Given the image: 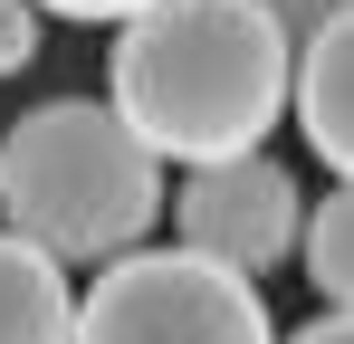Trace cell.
<instances>
[{"instance_id": "1", "label": "cell", "mask_w": 354, "mask_h": 344, "mask_svg": "<svg viewBox=\"0 0 354 344\" xmlns=\"http://www.w3.org/2000/svg\"><path fill=\"white\" fill-rule=\"evenodd\" d=\"M115 124L163 163H230L288 115V39L259 0H153L115 29Z\"/></svg>"}, {"instance_id": "2", "label": "cell", "mask_w": 354, "mask_h": 344, "mask_svg": "<svg viewBox=\"0 0 354 344\" xmlns=\"http://www.w3.org/2000/svg\"><path fill=\"white\" fill-rule=\"evenodd\" d=\"M0 211L58 268H106L163 220V163L96 96H48L0 134Z\"/></svg>"}, {"instance_id": "3", "label": "cell", "mask_w": 354, "mask_h": 344, "mask_svg": "<svg viewBox=\"0 0 354 344\" xmlns=\"http://www.w3.org/2000/svg\"><path fill=\"white\" fill-rule=\"evenodd\" d=\"M67 344H278L268 296L182 249H124L77 296Z\"/></svg>"}, {"instance_id": "4", "label": "cell", "mask_w": 354, "mask_h": 344, "mask_svg": "<svg viewBox=\"0 0 354 344\" xmlns=\"http://www.w3.org/2000/svg\"><path fill=\"white\" fill-rule=\"evenodd\" d=\"M163 211H173V229H182V258H211V268H230V278H249V287L297 258V220H306L297 172L278 163V153L201 163Z\"/></svg>"}, {"instance_id": "5", "label": "cell", "mask_w": 354, "mask_h": 344, "mask_svg": "<svg viewBox=\"0 0 354 344\" xmlns=\"http://www.w3.org/2000/svg\"><path fill=\"white\" fill-rule=\"evenodd\" d=\"M288 106H297V124H306V153L326 172H345L354 163V10L326 19V29L288 57Z\"/></svg>"}, {"instance_id": "6", "label": "cell", "mask_w": 354, "mask_h": 344, "mask_svg": "<svg viewBox=\"0 0 354 344\" xmlns=\"http://www.w3.org/2000/svg\"><path fill=\"white\" fill-rule=\"evenodd\" d=\"M67 325H77L67 268L0 229V344H67Z\"/></svg>"}, {"instance_id": "7", "label": "cell", "mask_w": 354, "mask_h": 344, "mask_svg": "<svg viewBox=\"0 0 354 344\" xmlns=\"http://www.w3.org/2000/svg\"><path fill=\"white\" fill-rule=\"evenodd\" d=\"M297 239H306V278H316V296L345 316V296H354V191H326V201H306Z\"/></svg>"}, {"instance_id": "8", "label": "cell", "mask_w": 354, "mask_h": 344, "mask_svg": "<svg viewBox=\"0 0 354 344\" xmlns=\"http://www.w3.org/2000/svg\"><path fill=\"white\" fill-rule=\"evenodd\" d=\"M259 10H268V29H278V39H288V57H297L316 29H326V19H345L354 0H259Z\"/></svg>"}, {"instance_id": "9", "label": "cell", "mask_w": 354, "mask_h": 344, "mask_svg": "<svg viewBox=\"0 0 354 344\" xmlns=\"http://www.w3.org/2000/svg\"><path fill=\"white\" fill-rule=\"evenodd\" d=\"M39 57V10L29 0H0V77H19Z\"/></svg>"}, {"instance_id": "10", "label": "cell", "mask_w": 354, "mask_h": 344, "mask_svg": "<svg viewBox=\"0 0 354 344\" xmlns=\"http://www.w3.org/2000/svg\"><path fill=\"white\" fill-rule=\"evenodd\" d=\"M29 10H58V19H134V10H153V0H29Z\"/></svg>"}, {"instance_id": "11", "label": "cell", "mask_w": 354, "mask_h": 344, "mask_svg": "<svg viewBox=\"0 0 354 344\" xmlns=\"http://www.w3.org/2000/svg\"><path fill=\"white\" fill-rule=\"evenodd\" d=\"M278 344H354V325L326 306V316H306V325H297V335H278Z\"/></svg>"}]
</instances>
